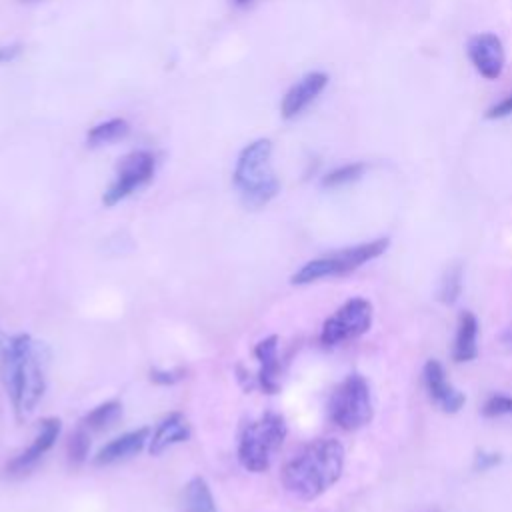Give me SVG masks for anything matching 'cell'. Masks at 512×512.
I'll return each instance as SVG.
<instances>
[{
	"mask_svg": "<svg viewBox=\"0 0 512 512\" xmlns=\"http://www.w3.org/2000/svg\"><path fill=\"white\" fill-rule=\"evenodd\" d=\"M48 348L28 334L6 342L0 356V378L18 420L28 418L46 390Z\"/></svg>",
	"mask_w": 512,
	"mask_h": 512,
	"instance_id": "cell-1",
	"label": "cell"
},
{
	"mask_svg": "<svg viewBox=\"0 0 512 512\" xmlns=\"http://www.w3.org/2000/svg\"><path fill=\"white\" fill-rule=\"evenodd\" d=\"M344 470V446L336 438H316L282 468V486L300 500H314L332 488Z\"/></svg>",
	"mask_w": 512,
	"mask_h": 512,
	"instance_id": "cell-2",
	"label": "cell"
},
{
	"mask_svg": "<svg viewBox=\"0 0 512 512\" xmlns=\"http://www.w3.org/2000/svg\"><path fill=\"white\" fill-rule=\"evenodd\" d=\"M272 142L258 138L242 148L234 166V186L246 208L266 206L280 190V182L270 164Z\"/></svg>",
	"mask_w": 512,
	"mask_h": 512,
	"instance_id": "cell-3",
	"label": "cell"
},
{
	"mask_svg": "<svg viewBox=\"0 0 512 512\" xmlns=\"http://www.w3.org/2000/svg\"><path fill=\"white\" fill-rule=\"evenodd\" d=\"M288 434L286 420L276 412H264L248 422L238 440V460L248 472H266Z\"/></svg>",
	"mask_w": 512,
	"mask_h": 512,
	"instance_id": "cell-4",
	"label": "cell"
},
{
	"mask_svg": "<svg viewBox=\"0 0 512 512\" xmlns=\"http://www.w3.org/2000/svg\"><path fill=\"white\" fill-rule=\"evenodd\" d=\"M388 244H390L388 238H376V240H370L364 244L342 248L332 254H324L320 258L306 262L302 268H298L292 274L290 282L296 286H302V284H312V282L324 280V278L346 276V274L354 272L356 268H360L362 264L384 254Z\"/></svg>",
	"mask_w": 512,
	"mask_h": 512,
	"instance_id": "cell-5",
	"label": "cell"
},
{
	"mask_svg": "<svg viewBox=\"0 0 512 512\" xmlns=\"http://www.w3.org/2000/svg\"><path fill=\"white\" fill-rule=\"evenodd\" d=\"M330 420L342 430H358L374 416L370 384L362 374H348L332 392L328 402Z\"/></svg>",
	"mask_w": 512,
	"mask_h": 512,
	"instance_id": "cell-6",
	"label": "cell"
},
{
	"mask_svg": "<svg viewBox=\"0 0 512 512\" xmlns=\"http://www.w3.org/2000/svg\"><path fill=\"white\" fill-rule=\"evenodd\" d=\"M372 304L366 298H350L322 324L320 342L328 348L366 334L372 326Z\"/></svg>",
	"mask_w": 512,
	"mask_h": 512,
	"instance_id": "cell-7",
	"label": "cell"
},
{
	"mask_svg": "<svg viewBox=\"0 0 512 512\" xmlns=\"http://www.w3.org/2000/svg\"><path fill=\"white\" fill-rule=\"evenodd\" d=\"M156 170V158L148 150H134L120 158L116 166L114 180L106 188L102 202L104 206H114L120 200L128 198L138 188L146 186Z\"/></svg>",
	"mask_w": 512,
	"mask_h": 512,
	"instance_id": "cell-8",
	"label": "cell"
},
{
	"mask_svg": "<svg viewBox=\"0 0 512 512\" xmlns=\"http://www.w3.org/2000/svg\"><path fill=\"white\" fill-rule=\"evenodd\" d=\"M468 58L482 78L496 80L502 74L506 62L502 40L492 32L472 36L468 40Z\"/></svg>",
	"mask_w": 512,
	"mask_h": 512,
	"instance_id": "cell-9",
	"label": "cell"
},
{
	"mask_svg": "<svg viewBox=\"0 0 512 512\" xmlns=\"http://www.w3.org/2000/svg\"><path fill=\"white\" fill-rule=\"evenodd\" d=\"M60 432H62V422H60V418H54V416L44 418V420L40 422L38 434L34 436L32 444H30L24 452H20L16 458L10 460V464L6 466V472H8L10 476L26 474V472L54 446V442L58 440Z\"/></svg>",
	"mask_w": 512,
	"mask_h": 512,
	"instance_id": "cell-10",
	"label": "cell"
},
{
	"mask_svg": "<svg viewBox=\"0 0 512 512\" xmlns=\"http://www.w3.org/2000/svg\"><path fill=\"white\" fill-rule=\"evenodd\" d=\"M422 376H424V386H426V392H428L430 400L440 410H444L448 414H454L464 406L466 396L450 384V380L446 376V370L438 360H428L424 364Z\"/></svg>",
	"mask_w": 512,
	"mask_h": 512,
	"instance_id": "cell-11",
	"label": "cell"
},
{
	"mask_svg": "<svg viewBox=\"0 0 512 512\" xmlns=\"http://www.w3.org/2000/svg\"><path fill=\"white\" fill-rule=\"evenodd\" d=\"M328 86V74L326 72H308L302 76L282 98L280 114L282 118L290 120L302 114Z\"/></svg>",
	"mask_w": 512,
	"mask_h": 512,
	"instance_id": "cell-12",
	"label": "cell"
},
{
	"mask_svg": "<svg viewBox=\"0 0 512 512\" xmlns=\"http://www.w3.org/2000/svg\"><path fill=\"white\" fill-rule=\"evenodd\" d=\"M150 438V428H138V430H132V432H126L114 440H110L108 444H104L96 456H94V464L96 466H110V464H116V462H122L126 458H132L136 456L148 442Z\"/></svg>",
	"mask_w": 512,
	"mask_h": 512,
	"instance_id": "cell-13",
	"label": "cell"
},
{
	"mask_svg": "<svg viewBox=\"0 0 512 512\" xmlns=\"http://www.w3.org/2000/svg\"><path fill=\"white\" fill-rule=\"evenodd\" d=\"M190 434L192 432H190V424H188L186 416L180 414V412H170L168 416H164L158 422V426L150 434L148 452L152 456H160L162 452H166L174 444L186 442L190 438Z\"/></svg>",
	"mask_w": 512,
	"mask_h": 512,
	"instance_id": "cell-14",
	"label": "cell"
},
{
	"mask_svg": "<svg viewBox=\"0 0 512 512\" xmlns=\"http://www.w3.org/2000/svg\"><path fill=\"white\" fill-rule=\"evenodd\" d=\"M254 356L260 362V370L254 382L266 392L276 394L280 390V358H278V336H268L260 340L254 348Z\"/></svg>",
	"mask_w": 512,
	"mask_h": 512,
	"instance_id": "cell-15",
	"label": "cell"
},
{
	"mask_svg": "<svg viewBox=\"0 0 512 512\" xmlns=\"http://www.w3.org/2000/svg\"><path fill=\"white\" fill-rule=\"evenodd\" d=\"M476 336H478V320L472 312L466 310L458 318V330H456V338H454L452 356L456 362H470L478 356Z\"/></svg>",
	"mask_w": 512,
	"mask_h": 512,
	"instance_id": "cell-16",
	"label": "cell"
},
{
	"mask_svg": "<svg viewBox=\"0 0 512 512\" xmlns=\"http://www.w3.org/2000/svg\"><path fill=\"white\" fill-rule=\"evenodd\" d=\"M182 512H218L212 490L202 476L190 478L184 486Z\"/></svg>",
	"mask_w": 512,
	"mask_h": 512,
	"instance_id": "cell-17",
	"label": "cell"
},
{
	"mask_svg": "<svg viewBox=\"0 0 512 512\" xmlns=\"http://www.w3.org/2000/svg\"><path fill=\"white\" fill-rule=\"evenodd\" d=\"M128 132H130V124L124 118H110V120H104L90 128V132L86 136V144L92 148L106 146V144L122 140L124 136H128Z\"/></svg>",
	"mask_w": 512,
	"mask_h": 512,
	"instance_id": "cell-18",
	"label": "cell"
},
{
	"mask_svg": "<svg viewBox=\"0 0 512 512\" xmlns=\"http://www.w3.org/2000/svg\"><path fill=\"white\" fill-rule=\"evenodd\" d=\"M122 416V404L118 400H108L98 404L96 408H92L84 418H82V426L88 432H102L110 426H114V422Z\"/></svg>",
	"mask_w": 512,
	"mask_h": 512,
	"instance_id": "cell-19",
	"label": "cell"
},
{
	"mask_svg": "<svg viewBox=\"0 0 512 512\" xmlns=\"http://www.w3.org/2000/svg\"><path fill=\"white\" fill-rule=\"evenodd\" d=\"M364 170H366L364 162H352V164L338 166L322 178V186L324 188H338V186H344V184H352L364 174Z\"/></svg>",
	"mask_w": 512,
	"mask_h": 512,
	"instance_id": "cell-20",
	"label": "cell"
},
{
	"mask_svg": "<svg viewBox=\"0 0 512 512\" xmlns=\"http://www.w3.org/2000/svg\"><path fill=\"white\" fill-rule=\"evenodd\" d=\"M460 294H462V268L454 266L446 272L438 290V298L444 304H454L460 298Z\"/></svg>",
	"mask_w": 512,
	"mask_h": 512,
	"instance_id": "cell-21",
	"label": "cell"
},
{
	"mask_svg": "<svg viewBox=\"0 0 512 512\" xmlns=\"http://www.w3.org/2000/svg\"><path fill=\"white\" fill-rule=\"evenodd\" d=\"M88 450H90V434L82 426V428L74 430V434L68 440V460L78 466V464H82L86 460Z\"/></svg>",
	"mask_w": 512,
	"mask_h": 512,
	"instance_id": "cell-22",
	"label": "cell"
},
{
	"mask_svg": "<svg viewBox=\"0 0 512 512\" xmlns=\"http://www.w3.org/2000/svg\"><path fill=\"white\" fill-rule=\"evenodd\" d=\"M482 414L488 416V418L512 414V396H506V394H494V396H490V398L484 402V406H482Z\"/></svg>",
	"mask_w": 512,
	"mask_h": 512,
	"instance_id": "cell-23",
	"label": "cell"
},
{
	"mask_svg": "<svg viewBox=\"0 0 512 512\" xmlns=\"http://www.w3.org/2000/svg\"><path fill=\"white\" fill-rule=\"evenodd\" d=\"M502 462V456L498 452H486V450H480L476 452L474 456V470L478 472H486L494 466H498Z\"/></svg>",
	"mask_w": 512,
	"mask_h": 512,
	"instance_id": "cell-24",
	"label": "cell"
},
{
	"mask_svg": "<svg viewBox=\"0 0 512 512\" xmlns=\"http://www.w3.org/2000/svg\"><path fill=\"white\" fill-rule=\"evenodd\" d=\"M184 378V370L182 368H174V370H152L150 372V380L154 382V384H162V386H166V384H176V382H180Z\"/></svg>",
	"mask_w": 512,
	"mask_h": 512,
	"instance_id": "cell-25",
	"label": "cell"
},
{
	"mask_svg": "<svg viewBox=\"0 0 512 512\" xmlns=\"http://www.w3.org/2000/svg\"><path fill=\"white\" fill-rule=\"evenodd\" d=\"M512 114V94H508L504 100H500L498 104H494V106H490L488 110H486V118L488 120H496V118H506V116H510Z\"/></svg>",
	"mask_w": 512,
	"mask_h": 512,
	"instance_id": "cell-26",
	"label": "cell"
},
{
	"mask_svg": "<svg viewBox=\"0 0 512 512\" xmlns=\"http://www.w3.org/2000/svg\"><path fill=\"white\" fill-rule=\"evenodd\" d=\"M20 54H22V44L0 46V64H8V62L16 60Z\"/></svg>",
	"mask_w": 512,
	"mask_h": 512,
	"instance_id": "cell-27",
	"label": "cell"
},
{
	"mask_svg": "<svg viewBox=\"0 0 512 512\" xmlns=\"http://www.w3.org/2000/svg\"><path fill=\"white\" fill-rule=\"evenodd\" d=\"M4 348H6V344H4V340H2V336H0V356H2V352H4Z\"/></svg>",
	"mask_w": 512,
	"mask_h": 512,
	"instance_id": "cell-28",
	"label": "cell"
},
{
	"mask_svg": "<svg viewBox=\"0 0 512 512\" xmlns=\"http://www.w3.org/2000/svg\"><path fill=\"white\" fill-rule=\"evenodd\" d=\"M236 4H248V2H252V0H234Z\"/></svg>",
	"mask_w": 512,
	"mask_h": 512,
	"instance_id": "cell-29",
	"label": "cell"
}]
</instances>
